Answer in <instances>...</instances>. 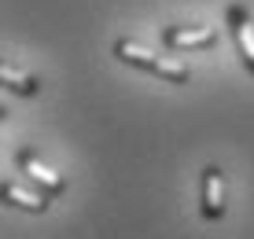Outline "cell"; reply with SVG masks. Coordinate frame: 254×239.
I'll use <instances>...</instances> for the list:
<instances>
[{"label": "cell", "mask_w": 254, "mask_h": 239, "mask_svg": "<svg viewBox=\"0 0 254 239\" xmlns=\"http://www.w3.org/2000/svg\"><path fill=\"white\" fill-rule=\"evenodd\" d=\"M115 56L122 63H129V66H140V70H147V74H159L162 81H173V85L188 81V66L185 63H177L173 56H159V52L144 48L140 41H126V37L115 41Z\"/></svg>", "instance_id": "1"}, {"label": "cell", "mask_w": 254, "mask_h": 239, "mask_svg": "<svg viewBox=\"0 0 254 239\" xmlns=\"http://www.w3.org/2000/svg\"><path fill=\"white\" fill-rule=\"evenodd\" d=\"M162 44L170 52H199V48H214L217 30L214 26H170L162 33Z\"/></svg>", "instance_id": "2"}, {"label": "cell", "mask_w": 254, "mask_h": 239, "mask_svg": "<svg viewBox=\"0 0 254 239\" xmlns=\"http://www.w3.org/2000/svg\"><path fill=\"white\" fill-rule=\"evenodd\" d=\"M229 30L236 37V48H240L243 66L254 74V22H251V11L243 4H229Z\"/></svg>", "instance_id": "3"}, {"label": "cell", "mask_w": 254, "mask_h": 239, "mask_svg": "<svg viewBox=\"0 0 254 239\" xmlns=\"http://www.w3.org/2000/svg\"><path fill=\"white\" fill-rule=\"evenodd\" d=\"M203 217L206 221L225 217V173H221V166H206L203 170Z\"/></svg>", "instance_id": "4"}, {"label": "cell", "mask_w": 254, "mask_h": 239, "mask_svg": "<svg viewBox=\"0 0 254 239\" xmlns=\"http://www.w3.org/2000/svg\"><path fill=\"white\" fill-rule=\"evenodd\" d=\"M19 170L30 177L33 184H41V191H48V195H59V191L66 188V180L59 177L56 170H48L45 162H41L33 151H19Z\"/></svg>", "instance_id": "5"}, {"label": "cell", "mask_w": 254, "mask_h": 239, "mask_svg": "<svg viewBox=\"0 0 254 239\" xmlns=\"http://www.w3.org/2000/svg\"><path fill=\"white\" fill-rule=\"evenodd\" d=\"M4 199L11 202V206L30 210V214H45L48 210V191H30V188H22L19 180H4Z\"/></svg>", "instance_id": "6"}, {"label": "cell", "mask_w": 254, "mask_h": 239, "mask_svg": "<svg viewBox=\"0 0 254 239\" xmlns=\"http://www.w3.org/2000/svg\"><path fill=\"white\" fill-rule=\"evenodd\" d=\"M0 81L11 88V92H19V96H37V92H41V81H37V77L19 74V70H15V66H7V63L0 66Z\"/></svg>", "instance_id": "7"}]
</instances>
